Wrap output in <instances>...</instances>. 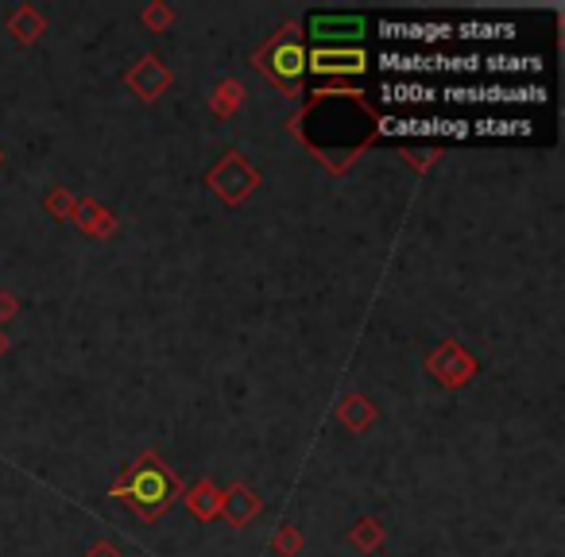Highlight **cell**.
I'll list each match as a JSON object with an SVG mask.
<instances>
[{
    "label": "cell",
    "instance_id": "30bf717a",
    "mask_svg": "<svg viewBox=\"0 0 565 557\" xmlns=\"http://www.w3.org/2000/svg\"><path fill=\"white\" fill-rule=\"evenodd\" d=\"M453 35L465 39V43H511L519 35V24L515 20H461L453 24Z\"/></svg>",
    "mask_w": 565,
    "mask_h": 557
},
{
    "label": "cell",
    "instance_id": "52a82bcc",
    "mask_svg": "<svg viewBox=\"0 0 565 557\" xmlns=\"http://www.w3.org/2000/svg\"><path fill=\"white\" fill-rule=\"evenodd\" d=\"M120 496L132 499L136 507H144V511H155V507H163L167 499H171V476L159 469H140L128 476V484H120Z\"/></svg>",
    "mask_w": 565,
    "mask_h": 557
},
{
    "label": "cell",
    "instance_id": "3957f363",
    "mask_svg": "<svg viewBox=\"0 0 565 557\" xmlns=\"http://www.w3.org/2000/svg\"><path fill=\"white\" fill-rule=\"evenodd\" d=\"M380 39L387 47H411V51H438L453 39L449 20H380Z\"/></svg>",
    "mask_w": 565,
    "mask_h": 557
},
{
    "label": "cell",
    "instance_id": "277c9868",
    "mask_svg": "<svg viewBox=\"0 0 565 557\" xmlns=\"http://www.w3.org/2000/svg\"><path fill=\"white\" fill-rule=\"evenodd\" d=\"M306 31L318 47H364L368 20L360 12H314L306 20Z\"/></svg>",
    "mask_w": 565,
    "mask_h": 557
},
{
    "label": "cell",
    "instance_id": "8fae6325",
    "mask_svg": "<svg viewBox=\"0 0 565 557\" xmlns=\"http://www.w3.org/2000/svg\"><path fill=\"white\" fill-rule=\"evenodd\" d=\"M271 70L283 78V82H298L306 74V51L298 43H279L271 51Z\"/></svg>",
    "mask_w": 565,
    "mask_h": 557
},
{
    "label": "cell",
    "instance_id": "ba28073f",
    "mask_svg": "<svg viewBox=\"0 0 565 557\" xmlns=\"http://www.w3.org/2000/svg\"><path fill=\"white\" fill-rule=\"evenodd\" d=\"M542 55H507V51H492L480 55V74L500 78V82H531L535 74H542Z\"/></svg>",
    "mask_w": 565,
    "mask_h": 557
},
{
    "label": "cell",
    "instance_id": "8992f818",
    "mask_svg": "<svg viewBox=\"0 0 565 557\" xmlns=\"http://www.w3.org/2000/svg\"><path fill=\"white\" fill-rule=\"evenodd\" d=\"M380 101L387 109H399V113H415V109H430L442 101L438 86L430 82H415V78H387L380 86Z\"/></svg>",
    "mask_w": 565,
    "mask_h": 557
},
{
    "label": "cell",
    "instance_id": "6da1fadb",
    "mask_svg": "<svg viewBox=\"0 0 565 557\" xmlns=\"http://www.w3.org/2000/svg\"><path fill=\"white\" fill-rule=\"evenodd\" d=\"M446 105L457 109H531V105H546L550 101V89L542 82H500V78H488V82H446L438 89Z\"/></svg>",
    "mask_w": 565,
    "mask_h": 557
},
{
    "label": "cell",
    "instance_id": "7a4b0ae2",
    "mask_svg": "<svg viewBox=\"0 0 565 557\" xmlns=\"http://www.w3.org/2000/svg\"><path fill=\"white\" fill-rule=\"evenodd\" d=\"M380 132L395 140H473L469 117H438V113H387Z\"/></svg>",
    "mask_w": 565,
    "mask_h": 557
},
{
    "label": "cell",
    "instance_id": "9c48e42d",
    "mask_svg": "<svg viewBox=\"0 0 565 557\" xmlns=\"http://www.w3.org/2000/svg\"><path fill=\"white\" fill-rule=\"evenodd\" d=\"M469 136H480V140H519V136H535V120H527V117H473L469 120Z\"/></svg>",
    "mask_w": 565,
    "mask_h": 557
},
{
    "label": "cell",
    "instance_id": "5b68a950",
    "mask_svg": "<svg viewBox=\"0 0 565 557\" xmlns=\"http://www.w3.org/2000/svg\"><path fill=\"white\" fill-rule=\"evenodd\" d=\"M364 47H314L306 51V70L318 78H360L368 70Z\"/></svg>",
    "mask_w": 565,
    "mask_h": 557
}]
</instances>
